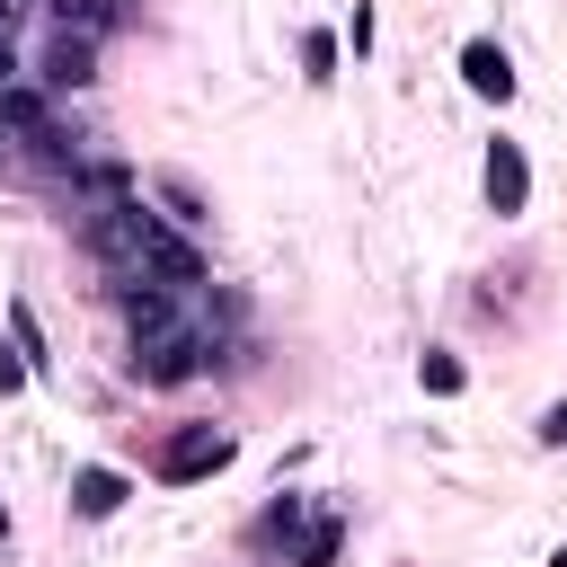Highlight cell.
Masks as SVG:
<instances>
[{
	"label": "cell",
	"mask_w": 567,
	"mask_h": 567,
	"mask_svg": "<svg viewBox=\"0 0 567 567\" xmlns=\"http://www.w3.org/2000/svg\"><path fill=\"white\" fill-rule=\"evenodd\" d=\"M337 62H346L337 27H301V80H310V89H328V80H337Z\"/></svg>",
	"instance_id": "obj_14"
},
{
	"label": "cell",
	"mask_w": 567,
	"mask_h": 567,
	"mask_svg": "<svg viewBox=\"0 0 567 567\" xmlns=\"http://www.w3.org/2000/svg\"><path fill=\"white\" fill-rule=\"evenodd\" d=\"M221 461H230V434H221V425H177V434L159 443L151 478H159V487H195V478H213Z\"/></svg>",
	"instance_id": "obj_4"
},
{
	"label": "cell",
	"mask_w": 567,
	"mask_h": 567,
	"mask_svg": "<svg viewBox=\"0 0 567 567\" xmlns=\"http://www.w3.org/2000/svg\"><path fill=\"white\" fill-rule=\"evenodd\" d=\"M142 195H151V204H159V221H177V230H204V221H213V204H204V195H195V177H177V168H151V177H142Z\"/></svg>",
	"instance_id": "obj_10"
},
{
	"label": "cell",
	"mask_w": 567,
	"mask_h": 567,
	"mask_svg": "<svg viewBox=\"0 0 567 567\" xmlns=\"http://www.w3.org/2000/svg\"><path fill=\"white\" fill-rule=\"evenodd\" d=\"M301 523H310V496H292V487H275V496L257 505V523H248V549H266V558H292V540H301Z\"/></svg>",
	"instance_id": "obj_7"
},
{
	"label": "cell",
	"mask_w": 567,
	"mask_h": 567,
	"mask_svg": "<svg viewBox=\"0 0 567 567\" xmlns=\"http://www.w3.org/2000/svg\"><path fill=\"white\" fill-rule=\"evenodd\" d=\"M124 496H133V478H124V470H106V461H80V470H71V514H80V523L124 514Z\"/></svg>",
	"instance_id": "obj_8"
},
{
	"label": "cell",
	"mask_w": 567,
	"mask_h": 567,
	"mask_svg": "<svg viewBox=\"0 0 567 567\" xmlns=\"http://www.w3.org/2000/svg\"><path fill=\"white\" fill-rule=\"evenodd\" d=\"M27 381H35V372H27V354H18V346H0V399H18Z\"/></svg>",
	"instance_id": "obj_18"
},
{
	"label": "cell",
	"mask_w": 567,
	"mask_h": 567,
	"mask_svg": "<svg viewBox=\"0 0 567 567\" xmlns=\"http://www.w3.org/2000/svg\"><path fill=\"white\" fill-rule=\"evenodd\" d=\"M213 363H221V328H204V319L124 346V381H133V390H186V381H204Z\"/></svg>",
	"instance_id": "obj_1"
},
{
	"label": "cell",
	"mask_w": 567,
	"mask_h": 567,
	"mask_svg": "<svg viewBox=\"0 0 567 567\" xmlns=\"http://www.w3.org/2000/svg\"><path fill=\"white\" fill-rule=\"evenodd\" d=\"M27 142H35V159H44L53 177H71V168L89 159V133H80V124H62V115H53V124H35Z\"/></svg>",
	"instance_id": "obj_13"
},
{
	"label": "cell",
	"mask_w": 567,
	"mask_h": 567,
	"mask_svg": "<svg viewBox=\"0 0 567 567\" xmlns=\"http://www.w3.org/2000/svg\"><path fill=\"white\" fill-rule=\"evenodd\" d=\"M461 89L487 97V106H505V97H514V53H505L496 35H470V44H461Z\"/></svg>",
	"instance_id": "obj_6"
},
{
	"label": "cell",
	"mask_w": 567,
	"mask_h": 567,
	"mask_svg": "<svg viewBox=\"0 0 567 567\" xmlns=\"http://www.w3.org/2000/svg\"><path fill=\"white\" fill-rule=\"evenodd\" d=\"M337 558H346V514H310L284 567H337Z\"/></svg>",
	"instance_id": "obj_12"
},
{
	"label": "cell",
	"mask_w": 567,
	"mask_h": 567,
	"mask_svg": "<svg viewBox=\"0 0 567 567\" xmlns=\"http://www.w3.org/2000/svg\"><path fill=\"white\" fill-rule=\"evenodd\" d=\"M27 71H35V89L80 97V89L97 80V35H80V27H44V53H35Z\"/></svg>",
	"instance_id": "obj_2"
},
{
	"label": "cell",
	"mask_w": 567,
	"mask_h": 567,
	"mask_svg": "<svg viewBox=\"0 0 567 567\" xmlns=\"http://www.w3.org/2000/svg\"><path fill=\"white\" fill-rule=\"evenodd\" d=\"M549 567H567V549H558V558H549Z\"/></svg>",
	"instance_id": "obj_21"
},
{
	"label": "cell",
	"mask_w": 567,
	"mask_h": 567,
	"mask_svg": "<svg viewBox=\"0 0 567 567\" xmlns=\"http://www.w3.org/2000/svg\"><path fill=\"white\" fill-rule=\"evenodd\" d=\"M0 168H9V151H0Z\"/></svg>",
	"instance_id": "obj_22"
},
{
	"label": "cell",
	"mask_w": 567,
	"mask_h": 567,
	"mask_svg": "<svg viewBox=\"0 0 567 567\" xmlns=\"http://www.w3.org/2000/svg\"><path fill=\"white\" fill-rule=\"evenodd\" d=\"M18 18H27V0H0V35H18Z\"/></svg>",
	"instance_id": "obj_20"
},
{
	"label": "cell",
	"mask_w": 567,
	"mask_h": 567,
	"mask_svg": "<svg viewBox=\"0 0 567 567\" xmlns=\"http://www.w3.org/2000/svg\"><path fill=\"white\" fill-rule=\"evenodd\" d=\"M337 44H346L354 62H372V9H363V0H354V18H346V35H337Z\"/></svg>",
	"instance_id": "obj_17"
},
{
	"label": "cell",
	"mask_w": 567,
	"mask_h": 567,
	"mask_svg": "<svg viewBox=\"0 0 567 567\" xmlns=\"http://www.w3.org/2000/svg\"><path fill=\"white\" fill-rule=\"evenodd\" d=\"M142 275H151V284H168V292H195V284H213V257L195 248V230L151 221V239H142Z\"/></svg>",
	"instance_id": "obj_3"
},
{
	"label": "cell",
	"mask_w": 567,
	"mask_h": 567,
	"mask_svg": "<svg viewBox=\"0 0 567 567\" xmlns=\"http://www.w3.org/2000/svg\"><path fill=\"white\" fill-rule=\"evenodd\" d=\"M35 124H53V89H35V80H9L0 89V133H35Z\"/></svg>",
	"instance_id": "obj_11"
},
{
	"label": "cell",
	"mask_w": 567,
	"mask_h": 567,
	"mask_svg": "<svg viewBox=\"0 0 567 567\" xmlns=\"http://www.w3.org/2000/svg\"><path fill=\"white\" fill-rule=\"evenodd\" d=\"M416 381H425V399H461V381H470V363H461L452 346H425V354H416Z\"/></svg>",
	"instance_id": "obj_15"
},
{
	"label": "cell",
	"mask_w": 567,
	"mask_h": 567,
	"mask_svg": "<svg viewBox=\"0 0 567 567\" xmlns=\"http://www.w3.org/2000/svg\"><path fill=\"white\" fill-rule=\"evenodd\" d=\"M0 532H9V514H0Z\"/></svg>",
	"instance_id": "obj_23"
},
{
	"label": "cell",
	"mask_w": 567,
	"mask_h": 567,
	"mask_svg": "<svg viewBox=\"0 0 567 567\" xmlns=\"http://www.w3.org/2000/svg\"><path fill=\"white\" fill-rule=\"evenodd\" d=\"M142 18V0H44V27H80V35H115V27H133Z\"/></svg>",
	"instance_id": "obj_9"
},
{
	"label": "cell",
	"mask_w": 567,
	"mask_h": 567,
	"mask_svg": "<svg viewBox=\"0 0 567 567\" xmlns=\"http://www.w3.org/2000/svg\"><path fill=\"white\" fill-rule=\"evenodd\" d=\"M478 195H487V213L496 221H514L523 204H532V159H523V142H487V159H478Z\"/></svg>",
	"instance_id": "obj_5"
},
{
	"label": "cell",
	"mask_w": 567,
	"mask_h": 567,
	"mask_svg": "<svg viewBox=\"0 0 567 567\" xmlns=\"http://www.w3.org/2000/svg\"><path fill=\"white\" fill-rule=\"evenodd\" d=\"M9 346L27 354V372H44V363H53V354H44V328H35V310H27V301H9Z\"/></svg>",
	"instance_id": "obj_16"
},
{
	"label": "cell",
	"mask_w": 567,
	"mask_h": 567,
	"mask_svg": "<svg viewBox=\"0 0 567 567\" xmlns=\"http://www.w3.org/2000/svg\"><path fill=\"white\" fill-rule=\"evenodd\" d=\"M532 434H540L549 452H567V399H558V408H540V425H532Z\"/></svg>",
	"instance_id": "obj_19"
}]
</instances>
